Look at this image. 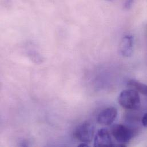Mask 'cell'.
Instances as JSON below:
<instances>
[{
  "instance_id": "obj_9",
  "label": "cell",
  "mask_w": 147,
  "mask_h": 147,
  "mask_svg": "<svg viewBox=\"0 0 147 147\" xmlns=\"http://www.w3.org/2000/svg\"><path fill=\"white\" fill-rule=\"evenodd\" d=\"M142 124L144 127H147V113H146L142 118Z\"/></svg>"
},
{
  "instance_id": "obj_3",
  "label": "cell",
  "mask_w": 147,
  "mask_h": 147,
  "mask_svg": "<svg viewBox=\"0 0 147 147\" xmlns=\"http://www.w3.org/2000/svg\"><path fill=\"white\" fill-rule=\"evenodd\" d=\"M111 134L119 144L125 145L134 138L135 131L125 125L116 124L111 128Z\"/></svg>"
},
{
  "instance_id": "obj_10",
  "label": "cell",
  "mask_w": 147,
  "mask_h": 147,
  "mask_svg": "<svg viewBox=\"0 0 147 147\" xmlns=\"http://www.w3.org/2000/svg\"><path fill=\"white\" fill-rule=\"evenodd\" d=\"M78 147H89V146L88 145L87 143H82L81 144H80Z\"/></svg>"
},
{
  "instance_id": "obj_11",
  "label": "cell",
  "mask_w": 147,
  "mask_h": 147,
  "mask_svg": "<svg viewBox=\"0 0 147 147\" xmlns=\"http://www.w3.org/2000/svg\"><path fill=\"white\" fill-rule=\"evenodd\" d=\"M107 1H113L115 0H107Z\"/></svg>"
},
{
  "instance_id": "obj_8",
  "label": "cell",
  "mask_w": 147,
  "mask_h": 147,
  "mask_svg": "<svg viewBox=\"0 0 147 147\" xmlns=\"http://www.w3.org/2000/svg\"><path fill=\"white\" fill-rule=\"evenodd\" d=\"M134 2V0H126L123 5L124 9L126 10L130 9L133 6Z\"/></svg>"
},
{
  "instance_id": "obj_6",
  "label": "cell",
  "mask_w": 147,
  "mask_h": 147,
  "mask_svg": "<svg viewBox=\"0 0 147 147\" xmlns=\"http://www.w3.org/2000/svg\"><path fill=\"white\" fill-rule=\"evenodd\" d=\"M134 47V37L131 34L125 35L119 46V51L120 54L125 57H131L133 53Z\"/></svg>"
},
{
  "instance_id": "obj_7",
  "label": "cell",
  "mask_w": 147,
  "mask_h": 147,
  "mask_svg": "<svg viewBox=\"0 0 147 147\" xmlns=\"http://www.w3.org/2000/svg\"><path fill=\"white\" fill-rule=\"evenodd\" d=\"M128 85L129 86L134 88L138 92H139L147 96V85L135 80H129L128 82Z\"/></svg>"
},
{
  "instance_id": "obj_5",
  "label": "cell",
  "mask_w": 147,
  "mask_h": 147,
  "mask_svg": "<svg viewBox=\"0 0 147 147\" xmlns=\"http://www.w3.org/2000/svg\"><path fill=\"white\" fill-rule=\"evenodd\" d=\"M112 138L109 132L106 128L98 130L94 137V147H113Z\"/></svg>"
},
{
  "instance_id": "obj_4",
  "label": "cell",
  "mask_w": 147,
  "mask_h": 147,
  "mask_svg": "<svg viewBox=\"0 0 147 147\" xmlns=\"http://www.w3.org/2000/svg\"><path fill=\"white\" fill-rule=\"evenodd\" d=\"M117 116V110L114 107H109L101 111L97 117L98 123L104 125H109L112 124Z\"/></svg>"
},
{
  "instance_id": "obj_2",
  "label": "cell",
  "mask_w": 147,
  "mask_h": 147,
  "mask_svg": "<svg viewBox=\"0 0 147 147\" xmlns=\"http://www.w3.org/2000/svg\"><path fill=\"white\" fill-rule=\"evenodd\" d=\"M94 125L90 121H84L79 124L74 129V138L82 143H89L93 137L94 133Z\"/></svg>"
},
{
  "instance_id": "obj_1",
  "label": "cell",
  "mask_w": 147,
  "mask_h": 147,
  "mask_svg": "<svg viewBox=\"0 0 147 147\" xmlns=\"http://www.w3.org/2000/svg\"><path fill=\"white\" fill-rule=\"evenodd\" d=\"M118 101L122 107L128 110L138 109L141 105L140 96L135 89H128L123 90L119 96Z\"/></svg>"
}]
</instances>
